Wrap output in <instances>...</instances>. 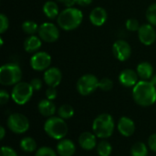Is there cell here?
Returning a JSON list of instances; mask_svg holds the SVG:
<instances>
[{"label": "cell", "instance_id": "obj_1", "mask_svg": "<svg viewBox=\"0 0 156 156\" xmlns=\"http://www.w3.org/2000/svg\"><path fill=\"white\" fill-rule=\"evenodd\" d=\"M134 101L142 107H149L156 101V87L150 80H140L133 89Z\"/></svg>", "mask_w": 156, "mask_h": 156}, {"label": "cell", "instance_id": "obj_2", "mask_svg": "<svg viewBox=\"0 0 156 156\" xmlns=\"http://www.w3.org/2000/svg\"><path fill=\"white\" fill-rule=\"evenodd\" d=\"M82 12L75 7H68L64 9L57 17L59 27L66 31H70L79 27L82 22Z\"/></svg>", "mask_w": 156, "mask_h": 156}, {"label": "cell", "instance_id": "obj_3", "mask_svg": "<svg viewBox=\"0 0 156 156\" xmlns=\"http://www.w3.org/2000/svg\"><path fill=\"white\" fill-rule=\"evenodd\" d=\"M115 122L109 113H101L97 116L92 122V132L100 139L110 138L114 132Z\"/></svg>", "mask_w": 156, "mask_h": 156}, {"label": "cell", "instance_id": "obj_4", "mask_svg": "<svg viewBox=\"0 0 156 156\" xmlns=\"http://www.w3.org/2000/svg\"><path fill=\"white\" fill-rule=\"evenodd\" d=\"M45 133L54 140H62L68 134V124L60 117L52 116L49 117L44 123Z\"/></svg>", "mask_w": 156, "mask_h": 156}, {"label": "cell", "instance_id": "obj_5", "mask_svg": "<svg viewBox=\"0 0 156 156\" xmlns=\"http://www.w3.org/2000/svg\"><path fill=\"white\" fill-rule=\"evenodd\" d=\"M22 70L17 64H5L0 69V83L4 86H12L20 82Z\"/></svg>", "mask_w": 156, "mask_h": 156}, {"label": "cell", "instance_id": "obj_6", "mask_svg": "<svg viewBox=\"0 0 156 156\" xmlns=\"http://www.w3.org/2000/svg\"><path fill=\"white\" fill-rule=\"evenodd\" d=\"M33 92L34 90L30 83L20 81L14 86L11 93V98L16 104L24 105L30 101Z\"/></svg>", "mask_w": 156, "mask_h": 156}, {"label": "cell", "instance_id": "obj_7", "mask_svg": "<svg viewBox=\"0 0 156 156\" xmlns=\"http://www.w3.org/2000/svg\"><path fill=\"white\" fill-rule=\"evenodd\" d=\"M7 128L14 133L23 134L29 129V121L22 113L15 112L9 115L6 122Z\"/></svg>", "mask_w": 156, "mask_h": 156}, {"label": "cell", "instance_id": "obj_8", "mask_svg": "<svg viewBox=\"0 0 156 156\" xmlns=\"http://www.w3.org/2000/svg\"><path fill=\"white\" fill-rule=\"evenodd\" d=\"M99 80L93 74H85L77 81V90L82 96H88L93 93L99 88Z\"/></svg>", "mask_w": 156, "mask_h": 156}, {"label": "cell", "instance_id": "obj_9", "mask_svg": "<svg viewBox=\"0 0 156 156\" xmlns=\"http://www.w3.org/2000/svg\"><path fill=\"white\" fill-rule=\"evenodd\" d=\"M38 36L45 42H55L58 40L59 37V31L56 25L53 23H43L39 26L38 28Z\"/></svg>", "mask_w": 156, "mask_h": 156}, {"label": "cell", "instance_id": "obj_10", "mask_svg": "<svg viewBox=\"0 0 156 156\" xmlns=\"http://www.w3.org/2000/svg\"><path fill=\"white\" fill-rule=\"evenodd\" d=\"M50 64H51V57L48 53L44 51L35 53L30 59L31 68L37 71L47 70L49 68Z\"/></svg>", "mask_w": 156, "mask_h": 156}, {"label": "cell", "instance_id": "obj_11", "mask_svg": "<svg viewBox=\"0 0 156 156\" xmlns=\"http://www.w3.org/2000/svg\"><path fill=\"white\" fill-rule=\"evenodd\" d=\"M112 53L118 60L125 61L131 57L132 48L127 41L119 39L115 41L112 46Z\"/></svg>", "mask_w": 156, "mask_h": 156}, {"label": "cell", "instance_id": "obj_12", "mask_svg": "<svg viewBox=\"0 0 156 156\" xmlns=\"http://www.w3.org/2000/svg\"><path fill=\"white\" fill-rule=\"evenodd\" d=\"M138 37L140 41L145 45L150 46L154 44L156 39V31L151 24L142 25L138 30Z\"/></svg>", "mask_w": 156, "mask_h": 156}, {"label": "cell", "instance_id": "obj_13", "mask_svg": "<svg viewBox=\"0 0 156 156\" xmlns=\"http://www.w3.org/2000/svg\"><path fill=\"white\" fill-rule=\"evenodd\" d=\"M62 80L60 69L56 67L48 68L44 73V81L48 87H58Z\"/></svg>", "mask_w": 156, "mask_h": 156}, {"label": "cell", "instance_id": "obj_14", "mask_svg": "<svg viewBox=\"0 0 156 156\" xmlns=\"http://www.w3.org/2000/svg\"><path fill=\"white\" fill-rule=\"evenodd\" d=\"M138 77L139 76L136 71L130 69H126L120 73L119 81L122 86L126 88H131L134 87L138 83Z\"/></svg>", "mask_w": 156, "mask_h": 156}, {"label": "cell", "instance_id": "obj_15", "mask_svg": "<svg viewBox=\"0 0 156 156\" xmlns=\"http://www.w3.org/2000/svg\"><path fill=\"white\" fill-rule=\"evenodd\" d=\"M117 129L122 136L130 137L135 132V123L131 118L123 116L119 120L117 124Z\"/></svg>", "mask_w": 156, "mask_h": 156}, {"label": "cell", "instance_id": "obj_16", "mask_svg": "<svg viewBox=\"0 0 156 156\" xmlns=\"http://www.w3.org/2000/svg\"><path fill=\"white\" fill-rule=\"evenodd\" d=\"M79 144L85 151H91L97 146V136L93 133L84 132L79 137Z\"/></svg>", "mask_w": 156, "mask_h": 156}, {"label": "cell", "instance_id": "obj_17", "mask_svg": "<svg viewBox=\"0 0 156 156\" xmlns=\"http://www.w3.org/2000/svg\"><path fill=\"white\" fill-rule=\"evenodd\" d=\"M76 152L74 143L69 139H62L57 144V153L59 156H73Z\"/></svg>", "mask_w": 156, "mask_h": 156}, {"label": "cell", "instance_id": "obj_18", "mask_svg": "<svg viewBox=\"0 0 156 156\" xmlns=\"http://www.w3.org/2000/svg\"><path fill=\"white\" fill-rule=\"evenodd\" d=\"M107 17H108V15H107L106 10L101 6L93 8L90 14V20L91 24L96 27L102 26L106 22Z\"/></svg>", "mask_w": 156, "mask_h": 156}, {"label": "cell", "instance_id": "obj_19", "mask_svg": "<svg viewBox=\"0 0 156 156\" xmlns=\"http://www.w3.org/2000/svg\"><path fill=\"white\" fill-rule=\"evenodd\" d=\"M37 110L39 112V113L44 116V117H52L54 116V114L57 112L56 109V105L52 102V101L45 99V100H41L38 102L37 105Z\"/></svg>", "mask_w": 156, "mask_h": 156}, {"label": "cell", "instance_id": "obj_20", "mask_svg": "<svg viewBox=\"0 0 156 156\" xmlns=\"http://www.w3.org/2000/svg\"><path fill=\"white\" fill-rule=\"evenodd\" d=\"M136 72L143 80H148L154 75V68L151 63L144 61L137 66Z\"/></svg>", "mask_w": 156, "mask_h": 156}, {"label": "cell", "instance_id": "obj_21", "mask_svg": "<svg viewBox=\"0 0 156 156\" xmlns=\"http://www.w3.org/2000/svg\"><path fill=\"white\" fill-rule=\"evenodd\" d=\"M41 47V38L31 35L30 37H27L24 42V48L27 52L32 53L37 51Z\"/></svg>", "mask_w": 156, "mask_h": 156}, {"label": "cell", "instance_id": "obj_22", "mask_svg": "<svg viewBox=\"0 0 156 156\" xmlns=\"http://www.w3.org/2000/svg\"><path fill=\"white\" fill-rule=\"evenodd\" d=\"M43 12L47 17L54 19L58 16V6L54 1H47L43 5Z\"/></svg>", "mask_w": 156, "mask_h": 156}, {"label": "cell", "instance_id": "obj_23", "mask_svg": "<svg viewBox=\"0 0 156 156\" xmlns=\"http://www.w3.org/2000/svg\"><path fill=\"white\" fill-rule=\"evenodd\" d=\"M37 142L29 136L24 137L20 141V148L26 153H33L37 150Z\"/></svg>", "mask_w": 156, "mask_h": 156}, {"label": "cell", "instance_id": "obj_24", "mask_svg": "<svg viewBox=\"0 0 156 156\" xmlns=\"http://www.w3.org/2000/svg\"><path fill=\"white\" fill-rule=\"evenodd\" d=\"M131 154L132 156H147L148 147L143 142H136L131 148Z\"/></svg>", "mask_w": 156, "mask_h": 156}, {"label": "cell", "instance_id": "obj_25", "mask_svg": "<svg viewBox=\"0 0 156 156\" xmlns=\"http://www.w3.org/2000/svg\"><path fill=\"white\" fill-rule=\"evenodd\" d=\"M97 154L99 156H110L112 152V147L111 144L107 141H101L96 146Z\"/></svg>", "mask_w": 156, "mask_h": 156}, {"label": "cell", "instance_id": "obj_26", "mask_svg": "<svg viewBox=\"0 0 156 156\" xmlns=\"http://www.w3.org/2000/svg\"><path fill=\"white\" fill-rule=\"evenodd\" d=\"M58 117L62 118L63 120L70 119L74 115V109L69 104H63L58 108Z\"/></svg>", "mask_w": 156, "mask_h": 156}, {"label": "cell", "instance_id": "obj_27", "mask_svg": "<svg viewBox=\"0 0 156 156\" xmlns=\"http://www.w3.org/2000/svg\"><path fill=\"white\" fill-rule=\"evenodd\" d=\"M38 28L39 27L37 23L32 20H27L22 24V29L27 35H34L36 32H38Z\"/></svg>", "mask_w": 156, "mask_h": 156}, {"label": "cell", "instance_id": "obj_28", "mask_svg": "<svg viewBox=\"0 0 156 156\" xmlns=\"http://www.w3.org/2000/svg\"><path fill=\"white\" fill-rule=\"evenodd\" d=\"M146 18L151 25L156 26V3L148 7L146 11Z\"/></svg>", "mask_w": 156, "mask_h": 156}, {"label": "cell", "instance_id": "obj_29", "mask_svg": "<svg viewBox=\"0 0 156 156\" xmlns=\"http://www.w3.org/2000/svg\"><path fill=\"white\" fill-rule=\"evenodd\" d=\"M35 156H58V153L50 147L43 146L37 150Z\"/></svg>", "mask_w": 156, "mask_h": 156}, {"label": "cell", "instance_id": "obj_30", "mask_svg": "<svg viewBox=\"0 0 156 156\" xmlns=\"http://www.w3.org/2000/svg\"><path fill=\"white\" fill-rule=\"evenodd\" d=\"M113 88V82L109 78H103L99 81V89L103 91H109Z\"/></svg>", "mask_w": 156, "mask_h": 156}, {"label": "cell", "instance_id": "obj_31", "mask_svg": "<svg viewBox=\"0 0 156 156\" xmlns=\"http://www.w3.org/2000/svg\"><path fill=\"white\" fill-rule=\"evenodd\" d=\"M140 27L139 21L135 18H129L126 21V27L130 31H138Z\"/></svg>", "mask_w": 156, "mask_h": 156}, {"label": "cell", "instance_id": "obj_32", "mask_svg": "<svg viewBox=\"0 0 156 156\" xmlns=\"http://www.w3.org/2000/svg\"><path fill=\"white\" fill-rule=\"evenodd\" d=\"M8 26H9L8 18L5 16V15L1 14V15H0V33H1V34L5 33V32L7 30Z\"/></svg>", "mask_w": 156, "mask_h": 156}, {"label": "cell", "instance_id": "obj_33", "mask_svg": "<svg viewBox=\"0 0 156 156\" xmlns=\"http://www.w3.org/2000/svg\"><path fill=\"white\" fill-rule=\"evenodd\" d=\"M0 156H17L16 152L9 146H2Z\"/></svg>", "mask_w": 156, "mask_h": 156}, {"label": "cell", "instance_id": "obj_34", "mask_svg": "<svg viewBox=\"0 0 156 156\" xmlns=\"http://www.w3.org/2000/svg\"><path fill=\"white\" fill-rule=\"evenodd\" d=\"M57 95H58V91L55 87H48V90H46V97L48 100L53 101L57 98Z\"/></svg>", "mask_w": 156, "mask_h": 156}, {"label": "cell", "instance_id": "obj_35", "mask_svg": "<svg viewBox=\"0 0 156 156\" xmlns=\"http://www.w3.org/2000/svg\"><path fill=\"white\" fill-rule=\"evenodd\" d=\"M148 146H149L150 150L156 153V133L150 135V137L148 139Z\"/></svg>", "mask_w": 156, "mask_h": 156}, {"label": "cell", "instance_id": "obj_36", "mask_svg": "<svg viewBox=\"0 0 156 156\" xmlns=\"http://www.w3.org/2000/svg\"><path fill=\"white\" fill-rule=\"evenodd\" d=\"M9 101V94L7 91H5V90H2L0 91V104L1 105H5Z\"/></svg>", "mask_w": 156, "mask_h": 156}, {"label": "cell", "instance_id": "obj_37", "mask_svg": "<svg viewBox=\"0 0 156 156\" xmlns=\"http://www.w3.org/2000/svg\"><path fill=\"white\" fill-rule=\"evenodd\" d=\"M42 81H41V80H39V79H33L31 81H30V85L32 86V88H33V90H41V88H42Z\"/></svg>", "mask_w": 156, "mask_h": 156}, {"label": "cell", "instance_id": "obj_38", "mask_svg": "<svg viewBox=\"0 0 156 156\" xmlns=\"http://www.w3.org/2000/svg\"><path fill=\"white\" fill-rule=\"evenodd\" d=\"M74 3L81 6H86L91 4L92 0H74Z\"/></svg>", "mask_w": 156, "mask_h": 156}, {"label": "cell", "instance_id": "obj_39", "mask_svg": "<svg viewBox=\"0 0 156 156\" xmlns=\"http://www.w3.org/2000/svg\"><path fill=\"white\" fill-rule=\"evenodd\" d=\"M60 3H63L64 5H66L68 7H72V5L75 4L74 3V0H57Z\"/></svg>", "mask_w": 156, "mask_h": 156}, {"label": "cell", "instance_id": "obj_40", "mask_svg": "<svg viewBox=\"0 0 156 156\" xmlns=\"http://www.w3.org/2000/svg\"><path fill=\"white\" fill-rule=\"evenodd\" d=\"M5 135V130L3 126L0 127V140H3Z\"/></svg>", "mask_w": 156, "mask_h": 156}, {"label": "cell", "instance_id": "obj_41", "mask_svg": "<svg viewBox=\"0 0 156 156\" xmlns=\"http://www.w3.org/2000/svg\"><path fill=\"white\" fill-rule=\"evenodd\" d=\"M150 82L156 87V74H154L153 77L150 79Z\"/></svg>", "mask_w": 156, "mask_h": 156}, {"label": "cell", "instance_id": "obj_42", "mask_svg": "<svg viewBox=\"0 0 156 156\" xmlns=\"http://www.w3.org/2000/svg\"><path fill=\"white\" fill-rule=\"evenodd\" d=\"M21 156H27V155H21Z\"/></svg>", "mask_w": 156, "mask_h": 156}]
</instances>
